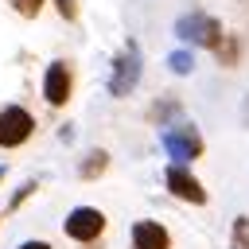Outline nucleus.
Segmentation results:
<instances>
[{"label":"nucleus","mask_w":249,"mask_h":249,"mask_svg":"<svg viewBox=\"0 0 249 249\" xmlns=\"http://www.w3.org/2000/svg\"><path fill=\"white\" fill-rule=\"evenodd\" d=\"M105 210H97V206H74L66 218H62V233L70 237V241H78V245H93L101 233H105Z\"/></svg>","instance_id":"f03ea898"},{"label":"nucleus","mask_w":249,"mask_h":249,"mask_svg":"<svg viewBox=\"0 0 249 249\" xmlns=\"http://www.w3.org/2000/svg\"><path fill=\"white\" fill-rule=\"evenodd\" d=\"M163 187H167L175 198L191 202V206H206V198H210V191L198 183V175H195L191 167H183V163H167V167H163Z\"/></svg>","instance_id":"20e7f679"},{"label":"nucleus","mask_w":249,"mask_h":249,"mask_svg":"<svg viewBox=\"0 0 249 249\" xmlns=\"http://www.w3.org/2000/svg\"><path fill=\"white\" fill-rule=\"evenodd\" d=\"M74 93V66L66 58H54L47 70H43V101L51 109H62Z\"/></svg>","instance_id":"423d86ee"},{"label":"nucleus","mask_w":249,"mask_h":249,"mask_svg":"<svg viewBox=\"0 0 249 249\" xmlns=\"http://www.w3.org/2000/svg\"><path fill=\"white\" fill-rule=\"evenodd\" d=\"M19 249H51V241H39V237H31V241H23Z\"/></svg>","instance_id":"dca6fc26"},{"label":"nucleus","mask_w":249,"mask_h":249,"mask_svg":"<svg viewBox=\"0 0 249 249\" xmlns=\"http://www.w3.org/2000/svg\"><path fill=\"white\" fill-rule=\"evenodd\" d=\"M35 136V117L23 105H4L0 109V148H19Z\"/></svg>","instance_id":"0eeeda50"},{"label":"nucleus","mask_w":249,"mask_h":249,"mask_svg":"<svg viewBox=\"0 0 249 249\" xmlns=\"http://www.w3.org/2000/svg\"><path fill=\"white\" fill-rule=\"evenodd\" d=\"M175 35H179L183 43H191V47H206V51H218V43L226 39L222 23H218L214 16H206V12H198V8L175 19Z\"/></svg>","instance_id":"f257e3e1"},{"label":"nucleus","mask_w":249,"mask_h":249,"mask_svg":"<svg viewBox=\"0 0 249 249\" xmlns=\"http://www.w3.org/2000/svg\"><path fill=\"white\" fill-rule=\"evenodd\" d=\"M105 167H109V152H105V148H93V152L82 160L78 175H82V179H97V175H105Z\"/></svg>","instance_id":"1a4fd4ad"},{"label":"nucleus","mask_w":249,"mask_h":249,"mask_svg":"<svg viewBox=\"0 0 249 249\" xmlns=\"http://www.w3.org/2000/svg\"><path fill=\"white\" fill-rule=\"evenodd\" d=\"M140 82V51L136 43H124V51L113 58V74H109V93L113 97H128Z\"/></svg>","instance_id":"39448f33"},{"label":"nucleus","mask_w":249,"mask_h":249,"mask_svg":"<svg viewBox=\"0 0 249 249\" xmlns=\"http://www.w3.org/2000/svg\"><path fill=\"white\" fill-rule=\"evenodd\" d=\"M214 58H218L222 66H233V62L241 58V43H237V35H226V39L218 43V51H214Z\"/></svg>","instance_id":"9d476101"},{"label":"nucleus","mask_w":249,"mask_h":249,"mask_svg":"<svg viewBox=\"0 0 249 249\" xmlns=\"http://www.w3.org/2000/svg\"><path fill=\"white\" fill-rule=\"evenodd\" d=\"M54 12L74 23V19H78V0H54Z\"/></svg>","instance_id":"2eb2a0df"},{"label":"nucleus","mask_w":249,"mask_h":249,"mask_svg":"<svg viewBox=\"0 0 249 249\" xmlns=\"http://www.w3.org/2000/svg\"><path fill=\"white\" fill-rule=\"evenodd\" d=\"M132 249H171V233H167V226L163 222H156V218H140V222H132Z\"/></svg>","instance_id":"6e6552de"},{"label":"nucleus","mask_w":249,"mask_h":249,"mask_svg":"<svg viewBox=\"0 0 249 249\" xmlns=\"http://www.w3.org/2000/svg\"><path fill=\"white\" fill-rule=\"evenodd\" d=\"M8 4H12L23 19H35V16L43 12V4H47V0H8Z\"/></svg>","instance_id":"ddd939ff"},{"label":"nucleus","mask_w":249,"mask_h":249,"mask_svg":"<svg viewBox=\"0 0 249 249\" xmlns=\"http://www.w3.org/2000/svg\"><path fill=\"white\" fill-rule=\"evenodd\" d=\"M31 195H35V183H23V187H19L16 195H12V202H8V210H19V206H23V202H27Z\"/></svg>","instance_id":"4468645a"},{"label":"nucleus","mask_w":249,"mask_h":249,"mask_svg":"<svg viewBox=\"0 0 249 249\" xmlns=\"http://www.w3.org/2000/svg\"><path fill=\"white\" fill-rule=\"evenodd\" d=\"M0 179H4V167H0Z\"/></svg>","instance_id":"f3484780"},{"label":"nucleus","mask_w":249,"mask_h":249,"mask_svg":"<svg viewBox=\"0 0 249 249\" xmlns=\"http://www.w3.org/2000/svg\"><path fill=\"white\" fill-rule=\"evenodd\" d=\"M167 66H171L175 74H191V70H195V54H191V51H171V54H167Z\"/></svg>","instance_id":"f8f14e48"},{"label":"nucleus","mask_w":249,"mask_h":249,"mask_svg":"<svg viewBox=\"0 0 249 249\" xmlns=\"http://www.w3.org/2000/svg\"><path fill=\"white\" fill-rule=\"evenodd\" d=\"M230 249H249V218L237 214L230 226Z\"/></svg>","instance_id":"9b49d317"},{"label":"nucleus","mask_w":249,"mask_h":249,"mask_svg":"<svg viewBox=\"0 0 249 249\" xmlns=\"http://www.w3.org/2000/svg\"><path fill=\"white\" fill-rule=\"evenodd\" d=\"M163 152L171 156V163H191V160H198L202 156V136H198V128L195 124H171V128H163Z\"/></svg>","instance_id":"7ed1b4c3"}]
</instances>
